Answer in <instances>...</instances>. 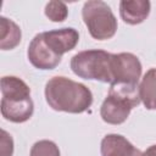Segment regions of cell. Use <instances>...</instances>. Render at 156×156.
<instances>
[{
    "label": "cell",
    "mask_w": 156,
    "mask_h": 156,
    "mask_svg": "<svg viewBox=\"0 0 156 156\" xmlns=\"http://www.w3.org/2000/svg\"><path fill=\"white\" fill-rule=\"evenodd\" d=\"M45 99L52 110L69 113H82L93 104V94L89 88L62 76L48 80Z\"/></svg>",
    "instance_id": "obj_1"
},
{
    "label": "cell",
    "mask_w": 156,
    "mask_h": 156,
    "mask_svg": "<svg viewBox=\"0 0 156 156\" xmlns=\"http://www.w3.org/2000/svg\"><path fill=\"white\" fill-rule=\"evenodd\" d=\"M1 115L13 123L28 121L34 111L29 87L18 77L5 76L1 78Z\"/></svg>",
    "instance_id": "obj_2"
},
{
    "label": "cell",
    "mask_w": 156,
    "mask_h": 156,
    "mask_svg": "<svg viewBox=\"0 0 156 156\" xmlns=\"http://www.w3.org/2000/svg\"><path fill=\"white\" fill-rule=\"evenodd\" d=\"M139 104L140 96L138 85L112 84L100 107V116L106 123L121 124Z\"/></svg>",
    "instance_id": "obj_3"
},
{
    "label": "cell",
    "mask_w": 156,
    "mask_h": 156,
    "mask_svg": "<svg viewBox=\"0 0 156 156\" xmlns=\"http://www.w3.org/2000/svg\"><path fill=\"white\" fill-rule=\"evenodd\" d=\"M112 56L104 50L80 51L72 57L71 68L80 78L112 84Z\"/></svg>",
    "instance_id": "obj_4"
},
{
    "label": "cell",
    "mask_w": 156,
    "mask_h": 156,
    "mask_svg": "<svg viewBox=\"0 0 156 156\" xmlns=\"http://www.w3.org/2000/svg\"><path fill=\"white\" fill-rule=\"evenodd\" d=\"M82 16L90 35L96 40L111 39L117 30V20L111 7L100 0L84 2Z\"/></svg>",
    "instance_id": "obj_5"
},
{
    "label": "cell",
    "mask_w": 156,
    "mask_h": 156,
    "mask_svg": "<svg viewBox=\"0 0 156 156\" xmlns=\"http://www.w3.org/2000/svg\"><path fill=\"white\" fill-rule=\"evenodd\" d=\"M112 76H113L112 84L138 85L139 78L141 76V63L139 58L130 52L113 54Z\"/></svg>",
    "instance_id": "obj_6"
},
{
    "label": "cell",
    "mask_w": 156,
    "mask_h": 156,
    "mask_svg": "<svg viewBox=\"0 0 156 156\" xmlns=\"http://www.w3.org/2000/svg\"><path fill=\"white\" fill-rule=\"evenodd\" d=\"M27 55L29 62L39 69H54L61 62L62 58L49 49V46L44 41L41 33L37 34L32 39L28 46Z\"/></svg>",
    "instance_id": "obj_7"
},
{
    "label": "cell",
    "mask_w": 156,
    "mask_h": 156,
    "mask_svg": "<svg viewBox=\"0 0 156 156\" xmlns=\"http://www.w3.org/2000/svg\"><path fill=\"white\" fill-rule=\"evenodd\" d=\"M45 44L56 55L61 56L65 52L76 48L79 40V34L74 28H61L41 33Z\"/></svg>",
    "instance_id": "obj_8"
},
{
    "label": "cell",
    "mask_w": 156,
    "mask_h": 156,
    "mask_svg": "<svg viewBox=\"0 0 156 156\" xmlns=\"http://www.w3.org/2000/svg\"><path fill=\"white\" fill-rule=\"evenodd\" d=\"M102 156H143L130 141L121 134H107L101 140Z\"/></svg>",
    "instance_id": "obj_9"
},
{
    "label": "cell",
    "mask_w": 156,
    "mask_h": 156,
    "mask_svg": "<svg viewBox=\"0 0 156 156\" xmlns=\"http://www.w3.org/2000/svg\"><path fill=\"white\" fill-rule=\"evenodd\" d=\"M150 7L147 0H123L119 2V15L128 24H139L149 16Z\"/></svg>",
    "instance_id": "obj_10"
},
{
    "label": "cell",
    "mask_w": 156,
    "mask_h": 156,
    "mask_svg": "<svg viewBox=\"0 0 156 156\" xmlns=\"http://www.w3.org/2000/svg\"><path fill=\"white\" fill-rule=\"evenodd\" d=\"M21 29L12 21L6 17L0 18V48L1 50L15 49L21 41Z\"/></svg>",
    "instance_id": "obj_11"
},
{
    "label": "cell",
    "mask_w": 156,
    "mask_h": 156,
    "mask_svg": "<svg viewBox=\"0 0 156 156\" xmlns=\"http://www.w3.org/2000/svg\"><path fill=\"white\" fill-rule=\"evenodd\" d=\"M140 101L147 110H156V68H150L139 85Z\"/></svg>",
    "instance_id": "obj_12"
},
{
    "label": "cell",
    "mask_w": 156,
    "mask_h": 156,
    "mask_svg": "<svg viewBox=\"0 0 156 156\" xmlns=\"http://www.w3.org/2000/svg\"><path fill=\"white\" fill-rule=\"evenodd\" d=\"M45 15L52 22H63L68 16V9L62 1H50L45 6Z\"/></svg>",
    "instance_id": "obj_13"
},
{
    "label": "cell",
    "mask_w": 156,
    "mask_h": 156,
    "mask_svg": "<svg viewBox=\"0 0 156 156\" xmlns=\"http://www.w3.org/2000/svg\"><path fill=\"white\" fill-rule=\"evenodd\" d=\"M29 156H60V150L51 140H39L32 146Z\"/></svg>",
    "instance_id": "obj_14"
},
{
    "label": "cell",
    "mask_w": 156,
    "mask_h": 156,
    "mask_svg": "<svg viewBox=\"0 0 156 156\" xmlns=\"http://www.w3.org/2000/svg\"><path fill=\"white\" fill-rule=\"evenodd\" d=\"M143 156H156V145H151L150 147H147L143 152Z\"/></svg>",
    "instance_id": "obj_15"
}]
</instances>
